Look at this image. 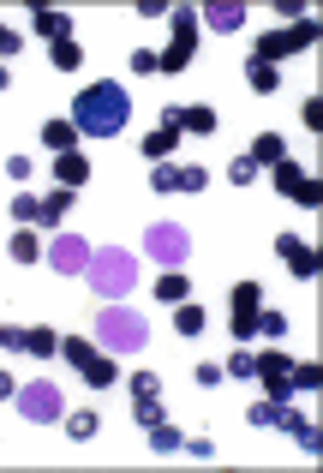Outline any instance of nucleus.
<instances>
[{
	"mask_svg": "<svg viewBox=\"0 0 323 473\" xmlns=\"http://www.w3.org/2000/svg\"><path fill=\"white\" fill-rule=\"evenodd\" d=\"M281 408H288V402H269V396H264V402H252V414H246V419H252V426H281Z\"/></svg>",
	"mask_w": 323,
	"mask_h": 473,
	"instance_id": "nucleus-34",
	"label": "nucleus"
},
{
	"mask_svg": "<svg viewBox=\"0 0 323 473\" xmlns=\"http://www.w3.org/2000/svg\"><path fill=\"white\" fill-rule=\"evenodd\" d=\"M168 25H174V43L180 48H197V13L192 6H168Z\"/></svg>",
	"mask_w": 323,
	"mask_h": 473,
	"instance_id": "nucleus-20",
	"label": "nucleus"
},
{
	"mask_svg": "<svg viewBox=\"0 0 323 473\" xmlns=\"http://www.w3.org/2000/svg\"><path fill=\"white\" fill-rule=\"evenodd\" d=\"M150 192H180V168H174V162H156V174H150Z\"/></svg>",
	"mask_w": 323,
	"mask_h": 473,
	"instance_id": "nucleus-33",
	"label": "nucleus"
},
{
	"mask_svg": "<svg viewBox=\"0 0 323 473\" xmlns=\"http://www.w3.org/2000/svg\"><path fill=\"white\" fill-rule=\"evenodd\" d=\"M252 372H257V354H252V347H234V354L222 359V377H239V384H246Z\"/></svg>",
	"mask_w": 323,
	"mask_h": 473,
	"instance_id": "nucleus-25",
	"label": "nucleus"
},
{
	"mask_svg": "<svg viewBox=\"0 0 323 473\" xmlns=\"http://www.w3.org/2000/svg\"><path fill=\"white\" fill-rule=\"evenodd\" d=\"M144 342H150L144 312H132V306H120V300L96 312V347L102 354H144Z\"/></svg>",
	"mask_w": 323,
	"mask_h": 473,
	"instance_id": "nucleus-3",
	"label": "nucleus"
},
{
	"mask_svg": "<svg viewBox=\"0 0 323 473\" xmlns=\"http://www.w3.org/2000/svg\"><path fill=\"white\" fill-rule=\"evenodd\" d=\"M138 150H144V156H150V162H168V156H174V150H180V132H168V126H156V132H150V138H144V144H138Z\"/></svg>",
	"mask_w": 323,
	"mask_h": 473,
	"instance_id": "nucleus-21",
	"label": "nucleus"
},
{
	"mask_svg": "<svg viewBox=\"0 0 323 473\" xmlns=\"http://www.w3.org/2000/svg\"><path fill=\"white\" fill-rule=\"evenodd\" d=\"M36 210H43V198H30V192H18V198H13V222H18V228H30Z\"/></svg>",
	"mask_w": 323,
	"mask_h": 473,
	"instance_id": "nucleus-35",
	"label": "nucleus"
},
{
	"mask_svg": "<svg viewBox=\"0 0 323 473\" xmlns=\"http://www.w3.org/2000/svg\"><path fill=\"white\" fill-rule=\"evenodd\" d=\"M288 384L294 389H323V366H311V359L306 366H288Z\"/></svg>",
	"mask_w": 323,
	"mask_h": 473,
	"instance_id": "nucleus-30",
	"label": "nucleus"
},
{
	"mask_svg": "<svg viewBox=\"0 0 323 473\" xmlns=\"http://www.w3.org/2000/svg\"><path fill=\"white\" fill-rule=\"evenodd\" d=\"M197 25H210V30H222V36H234V30H246V6H239V0H216V6H204Z\"/></svg>",
	"mask_w": 323,
	"mask_h": 473,
	"instance_id": "nucleus-13",
	"label": "nucleus"
},
{
	"mask_svg": "<svg viewBox=\"0 0 323 473\" xmlns=\"http://www.w3.org/2000/svg\"><path fill=\"white\" fill-rule=\"evenodd\" d=\"M318 43V18H299L294 30H269V36H257L252 60H264V66H281L288 55H299V48Z\"/></svg>",
	"mask_w": 323,
	"mask_h": 473,
	"instance_id": "nucleus-5",
	"label": "nucleus"
},
{
	"mask_svg": "<svg viewBox=\"0 0 323 473\" xmlns=\"http://www.w3.org/2000/svg\"><path fill=\"white\" fill-rule=\"evenodd\" d=\"M78 372H85L90 389H108V384H114V354H102V347H85V354H78Z\"/></svg>",
	"mask_w": 323,
	"mask_h": 473,
	"instance_id": "nucleus-14",
	"label": "nucleus"
},
{
	"mask_svg": "<svg viewBox=\"0 0 323 473\" xmlns=\"http://www.w3.org/2000/svg\"><path fill=\"white\" fill-rule=\"evenodd\" d=\"M192 287H186V276L180 270H162V282H156V300H168V306H180Z\"/></svg>",
	"mask_w": 323,
	"mask_h": 473,
	"instance_id": "nucleus-26",
	"label": "nucleus"
},
{
	"mask_svg": "<svg viewBox=\"0 0 323 473\" xmlns=\"http://www.w3.org/2000/svg\"><path fill=\"white\" fill-rule=\"evenodd\" d=\"M150 444H156V449H162V456H168V449H180V444H186V438H180V431H174V426H168V419H156V426H150Z\"/></svg>",
	"mask_w": 323,
	"mask_h": 473,
	"instance_id": "nucleus-32",
	"label": "nucleus"
},
{
	"mask_svg": "<svg viewBox=\"0 0 323 473\" xmlns=\"http://www.w3.org/2000/svg\"><path fill=\"white\" fill-rule=\"evenodd\" d=\"M96 431H102V419H96V414H66V438H72V444H90Z\"/></svg>",
	"mask_w": 323,
	"mask_h": 473,
	"instance_id": "nucleus-27",
	"label": "nucleus"
},
{
	"mask_svg": "<svg viewBox=\"0 0 323 473\" xmlns=\"http://www.w3.org/2000/svg\"><path fill=\"white\" fill-rule=\"evenodd\" d=\"M257 312H264V287H257V282H239L234 287V342L239 347L257 336Z\"/></svg>",
	"mask_w": 323,
	"mask_h": 473,
	"instance_id": "nucleus-9",
	"label": "nucleus"
},
{
	"mask_svg": "<svg viewBox=\"0 0 323 473\" xmlns=\"http://www.w3.org/2000/svg\"><path fill=\"white\" fill-rule=\"evenodd\" d=\"M72 126H78V138H114V132H126V120H132V96H126V85L120 78H96L90 90H78L72 96Z\"/></svg>",
	"mask_w": 323,
	"mask_h": 473,
	"instance_id": "nucleus-1",
	"label": "nucleus"
},
{
	"mask_svg": "<svg viewBox=\"0 0 323 473\" xmlns=\"http://www.w3.org/2000/svg\"><path fill=\"white\" fill-rule=\"evenodd\" d=\"M204 324H210V317H204V306H174V330L180 336H204Z\"/></svg>",
	"mask_w": 323,
	"mask_h": 473,
	"instance_id": "nucleus-24",
	"label": "nucleus"
},
{
	"mask_svg": "<svg viewBox=\"0 0 323 473\" xmlns=\"http://www.w3.org/2000/svg\"><path fill=\"white\" fill-rule=\"evenodd\" d=\"M13 396H18V377L6 372V366H0V402H13Z\"/></svg>",
	"mask_w": 323,
	"mask_h": 473,
	"instance_id": "nucleus-44",
	"label": "nucleus"
},
{
	"mask_svg": "<svg viewBox=\"0 0 323 473\" xmlns=\"http://www.w3.org/2000/svg\"><path fill=\"white\" fill-rule=\"evenodd\" d=\"M132 419H138V426L150 431L156 419H162V402H156V396H132Z\"/></svg>",
	"mask_w": 323,
	"mask_h": 473,
	"instance_id": "nucleus-31",
	"label": "nucleus"
},
{
	"mask_svg": "<svg viewBox=\"0 0 323 473\" xmlns=\"http://www.w3.org/2000/svg\"><path fill=\"white\" fill-rule=\"evenodd\" d=\"M227 180H234V186H252V180H257V162L252 156H234V162H227Z\"/></svg>",
	"mask_w": 323,
	"mask_h": 473,
	"instance_id": "nucleus-36",
	"label": "nucleus"
},
{
	"mask_svg": "<svg viewBox=\"0 0 323 473\" xmlns=\"http://www.w3.org/2000/svg\"><path fill=\"white\" fill-rule=\"evenodd\" d=\"M36 36H43V43H66V36H72V18L43 6V13H36Z\"/></svg>",
	"mask_w": 323,
	"mask_h": 473,
	"instance_id": "nucleus-22",
	"label": "nucleus"
},
{
	"mask_svg": "<svg viewBox=\"0 0 323 473\" xmlns=\"http://www.w3.org/2000/svg\"><path fill=\"white\" fill-rule=\"evenodd\" d=\"M90 252H96V246H90L85 234H55V246H48V270L55 276H85Z\"/></svg>",
	"mask_w": 323,
	"mask_h": 473,
	"instance_id": "nucleus-8",
	"label": "nucleus"
},
{
	"mask_svg": "<svg viewBox=\"0 0 323 473\" xmlns=\"http://www.w3.org/2000/svg\"><path fill=\"white\" fill-rule=\"evenodd\" d=\"M132 72H138V78H150V72H156V55H150V48H132Z\"/></svg>",
	"mask_w": 323,
	"mask_h": 473,
	"instance_id": "nucleus-41",
	"label": "nucleus"
},
{
	"mask_svg": "<svg viewBox=\"0 0 323 473\" xmlns=\"http://www.w3.org/2000/svg\"><path fill=\"white\" fill-rule=\"evenodd\" d=\"M144 258H156L162 270H180V264L192 258V234H186L180 222H150V228H144Z\"/></svg>",
	"mask_w": 323,
	"mask_h": 473,
	"instance_id": "nucleus-4",
	"label": "nucleus"
},
{
	"mask_svg": "<svg viewBox=\"0 0 323 473\" xmlns=\"http://www.w3.org/2000/svg\"><path fill=\"white\" fill-rule=\"evenodd\" d=\"M72 198H78V192H72V186H60V192H48V198H43V210H36V222H30V228H36V234H55V228H60V222H66V210H72Z\"/></svg>",
	"mask_w": 323,
	"mask_h": 473,
	"instance_id": "nucleus-12",
	"label": "nucleus"
},
{
	"mask_svg": "<svg viewBox=\"0 0 323 473\" xmlns=\"http://www.w3.org/2000/svg\"><path fill=\"white\" fill-rule=\"evenodd\" d=\"M55 180L78 192V186L90 180V156H85V150H66V156H55Z\"/></svg>",
	"mask_w": 323,
	"mask_h": 473,
	"instance_id": "nucleus-16",
	"label": "nucleus"
},
{
	"mask_svg": "<svg viewBox=\"0 0 323 473\" xmlns=\"http://www.w3.org/2000/svg\"><path fill=\"white\" fill-rule=\"evenodd\" d=\"M18 414L30 419V426H48V419H66V402H60V389L48 384V377H36V384H18Z\"/></svg>",
	"mask_w": 323,
	"mask_h": 473,
	"instance_id": "nucleus-6",
	"label": "nucleus"
},
{
	"mask_svg": "<svg viewBox=\"0 0 323 473\" xmlns=\"http://www.w3.org/2000/svg\"><path fill=\"white\" fill-rule=\"evenodd\" d=\"M276 258L288 264L299 282H311V276H318V252H311L306 240H294V234H281V240H276Z\"/></svg>",
	"mask_w": 323,
	"mask_h": 473,
	"instance_id": "nucleus-11",
	"label": "nucleus"
},
{
	"mask_svg": "<svg viewBox=\"0 0 323 473\" xmlns=\"http://www.w3.org/2000/svg\"><path fill=\"white\" fill-rule=\"evenodd\" d=\"M30 168H36L30 156H6V174H13V180H30Z\"/></svg>",
	"mask_w": 323,
	"mask_h": 473,
	"instance_id": "nucleus-43",
	"label": "nucleus"
},
{
	"mask_svg": "<svg viewBox=\"0 0 323 473\" xmlns=\"http://www.w3.org/2000/svg\"><path fill=\"white\" fill-rule=\"evenodd\" d=\"M18 48H25V43H18V30L0 25V66H6V55H18Z\"/></svg>",
	"mask_w": 323,
	"mask_h": 473,
	"instance_id": "nucleus-42",
	"label": "nucleus"
},
{
	"mask_svg": "<svg viewBox=\"0 0 323 473\" xmlns=\"http://www.w3.org/2000/svg\"><path fill=\"white\" fill-rule=\"evenodd\" d=\"M48 60H55L60 72H78V60H85V48H78V43H72V36H66V43H48Z\"/></svg>",
	"mask_w": 323,
	"mask_h": 473,
	"instance_id": "nucleus-29",
	"label": "nucleus"
},
{
	"mask_svg": "<svg viewBox=\"0 0 323 473\" xmlns=\"http://www.w3.org/2000/svg\"><path fill=\"white\" fill-rule=\"evenodd\" d=\"M276 431H294V444L299 449H306V456H318V449H323V438H318V426H311V419L306 414H294V408H281V426Z\"/></svg>",
	"mask_w": 323,
	"mask_h": 473,
	"instance_id": "nucleus-15",
	"label": "nucleus"
},
{
	"mask_svg": "<svg viewBox=\"0 0 323 473\" xmlns=\"http://www.w3.org/2000/svg\"><path fill=\"white\" fill-rule=\"evenodd\" d=\"M43 144H48V156H66V150H78V126H72V120H48L43 126Z\"/></svg>",
	"mask_w": 323,
	"mask_h": 473,
	"instance_id": "nucleus-17",
	"label": "nucleus"
},
{
	"mask_svg": "<svg viewBox=\"0 0 323 473\" xmlns=\"http://www.w3.org/2000/svg\"><path fill=\"white\" fill-rule=\"evenodd\" d=\"M257 336H288V312H257Z\"/></svg>",
	"mask_w": 323,
	"mask_h": 473,
	"instance_id": "nucleus-39",
	"label": "nucleus"
},
{
	"mask_svg": "<svg viewBox=\"0 0 323 473\" xmlns=\"http://www.w3.org/2000/svg\"><path fill=\"white\" fill-rule=\"evenodd\" d=\"M252 377L269 389V402H288V396H294V384H288V354H276V347L257 354V372Z\"/></svg>",
	"mask_w": 323,
	"mask_h": 473,
	"instance_id": "nucleus-10",
	"label": "nucleus"
},
{
	"mask_svg": "<svg viewBox=\"0 0 323 473\" xmlns=\"http://www.w3.org/2000/svg\"><path fill=\"white\" fill-rule=\"evenodd\" d=\"M43 240H48V234H36V228H13L6 252H13L18 264H36V258H43Z\"/></svg>",
	"mask_w": 323,
	"mask_h": 473,
	"instance_id": "nucleus-18",
	"label": "nucleus"
},
{
	"mask_svg": "<svg viewBox=\"0 0 323 473\" xmlns=\"http://www.w3.org/2000/svg\"><path fill=\"white\" fill-rule=\"evenodd\" d=\"M85 282L96 287L102 300H126L132 287H138V258H132L126 246H96V252H90Z\"/></svg>",
	"mask_w": 323,
	"mask_h": 473,
	"instance_id": "nucleus-2",
	"label": "nucleus"
},
{
	"mask_svg": "<svg viewBox=\"0 0 323 473\" xmlns=\"http://www.w3.org/2000/svg\"><path fill=\"white\" fill-rule=\"evenodd\" d=\"M246 156H252L257 168H276V162L288 156V150H281V132H257V138H252V150H246Z\"/></svg>",
	"mask_w": 323,
	"mask_h": 473,
	"instance_id": "nucleus-19",
	"label": "nucleus"
},
{
	"mask_svg": "<svg viewBox=\"0 0 323 473\" xmlns=\"http://www.w3.org/2000/svg\"><path fill=\"white\" fill-rule=\"evenodd\" d=\"M126 389H132V396H162V377H156V372H132Z\"/></svg>",
	"mask_w": 323,
	"mask_h": 473,
	"instance_id": "nucleus-37",
	"label": "nucleus"
},
{
	"mask_svg": "<svg viewBox=\"0 0 323 473\" xmlns=\"http://www.w3.org/2000/svg\"><path fill=\"white\" fill-rule=\"evenodd\" d=\"M269 180H276V192H281V198H294V204H306V210H318L323 186H318V180H311L306 168H299V162H288V156H281L276 168H269Z\"/></svg>",
	"mask_w": 323,
	"mask_h": 473,
	"instance_id": "nucleus-7",
	"label": "nucleus"
},
{
	"mask_svg": "<svg viewBox=\"0 0 323 473\" xmlns=\"http://www.w3.org/2000/svg\"><path fill=\"white\" fill-rule=\"evenodd\" d=\"M246 78L252 90H281V66H264V60H246Z\"/></svg>",
	"mask_w": 323,
	"mask_h": 473,
	"instance_id": "nucleus-28",
	"label": "nucleus"
},
{
	"mask_svg": "<svg viewBox=\"0 0 323 473\" xmlns=\"http://www.w3.org/2000/svg\"><path fill=\"white\" fill-rule=\"evenodd\" d=\"M25 354H36V359H48V354H60V336L48 330V324H36V330H25Z\"/></svg>",
	"mask_w": 323,
	"mask_h": 473,
	"instance_id": "nucleus-23",
	"label": "nucleus"
},
{
	"mask_svg": "<svg viewBox=\"0 0 323 473\" xmlns=\"http://www.w3.org/2000/svg\"><path fill=\"white\" fill-rule=\"evenodd\" d=\"M13 347H25V330L18 324H0V354H13Z\"/></svg>",
	"mask_w": 323,
	"mask_h": 473,
	"instance_id": "nucleus-40",
	"label": "nucleus"
},
{
	"mask_svg": "<svg viewBox=\"0 0 323 473\" xmlns=\"http://www.w3.org/2000/svg\"><path fill=\"white\" fill-rule=\"evenodd\" d=\"M6 85H13V78H6V66H0V90H6Z\"/></svg>",
	"mask_w": 323,
	"mask_h": 473,
	"instance_id": "nucleus-45",
	"label": "nucleus"
},
{
	"mask_svg": "<svg viewBox=\"0 0 323 473\" xmlns=\"http://www.w3.org/2000/svg\"><path fill=\"white\" fill-rule=\"evenodd\" d=\"M204 186H210V168H197V162L180 168V192H204Z\"/></svg>",
	"mask_w": 323,
	"mask_h": 473,
	"instance_id": "nucleus-38",
	"label": "nucleus"
}]
</instances>
